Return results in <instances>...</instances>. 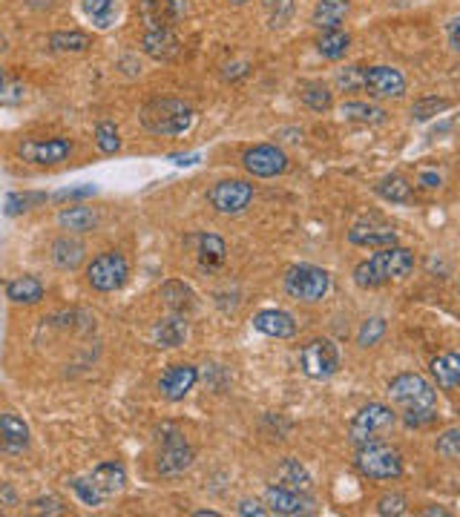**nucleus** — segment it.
<instances>
[{
	"label": "nucleus",
	"instance_id": "nucleus-25",
	"mask_svg": "<svg viewBox=\"0 0 460 517\" xmlns=\"http://www.w3.org/2000/svg\"><path fill=\"white\" fill-rule=\"evenodd\" d=\"M84 254H86V247L78 242V238H58V242L52 245V262L61 271H76L84 262Z\"/></svg>",
	"mask_w": 460,
	"mask_h": 517
},
{
	"label": "nucleus",
	"instance_id": "nucleus-34",
	"mask_svg": "<svg viewBox=\"0 0 460 517\" xmlns=\"http://www.w3.org/2000/svg\"><path fill=\"white\" fill-rule=\"evenodd\" d=\"M161 296H165L167 308L173 313H184L193 305V294L184 282H165V287H161Z\"/></svg>",
	"mask_w": 460,
	"mask_h": 517
},
{
	"label": "nucleus",
	"instance_id": "nucleus-22",
	"mask_svg": "<svg viewBox=\"0 0 460 517\" xmlns=\"http://www.w3.org/2000/svg\"><path fill=\"white\" fill-rule=\"evenodd\" d=\"M153 339H156V345H161V348H179L184 339H188V322H184L182 313L161 319L153 327Z\"/></svg>",
	"mask_w": 460,
	"mask_h": 517
},
{
	"label": "nucleus",
	"instance_id": "nucleus-39",
	"mask_svg": "<svg viewBox=\"0 0 460 517\" xmlns=\"http://www.w3.org/2000/svg\"><path fill=\"white\" fill-rule=\"evenodd\" d=\"M303 101H305V107L317 109V112L331 109V93L322 84H308L303 90Z\"/></svg>",
	"mask_w": 460,
	"mask_h": 517
},
{
	"label": "nucleus",
	"instance_id": "nucleus-48",
	"mask_svg": "<svg viewBox=\"0 0 460 517\" xmlns=\"http://www.w3.org/2000/svg\"><path fill=\"white\" fill-rule=\"evenodd\" d=\"M449 46L455 49V53H460V18H455L449 23Z\"/></svg>",
	"mask_w": 460,
	"mask_h": 517
},
{
	"label": "nucleus",
	"instance_id": "nucleus-54",
	"mask_svg": "<svg viewBox=\"0 0 460 517\" xmlns=\"http://www.w3.org/2000/svg\"><path fill=\"white\" fill-rule=\"evenodd\" d=\"M0 514H4V509H0Z\"/></svg>",
	"mask_w": 460,
	"mask_h": 517
},
{
	"label": "nucleus",
	"instance_id": "nucleus-33",
	"mask_svg": "<svg viewBox=\"0 0 460 517\" xmlns=\"http://www.w3.org/2000/svg\"><path fill=\"white\" fill-rule=\"evenodd\" d=\"M340 116L348 121H359V124H383L385 112L380 107L363 104V101H348V104L340 107Z\"/></svg>",
	"mask_w": 460,
	"mask_h": 517
},
{
	"label": "nucleus",
	"instance_id": "nucleus-27",
	"mask_svg": "<svg viewBox=\"0 0 460 517\" xmlns=\"http://www.w3.org/2000/svg\"><path fill=\"white\" fill-rule=\"evenodd\" d=\"M58 224L64 227V230H72V233H86V230H93V227L98 224V216H95V210L78 205V207L61 210L58 213Z\"/></svg>",
	"mask_w": 460,
	"mask_h": 517
},
{
	"label": "nucleus",
	"instance_id": "nucleus-10",
	"mask_svg": "<svg viewBox=\"0 0 460 517\" xmlns=\"http://www.w3.org/2000/svg\"><path fill=\"white\" fill-rule=\"evenodd\" d=\"M242 164L247 173L256 175V179H273V175H282L288 170V156L273 144H259V147L247 149L242 156Z\"/></svg>",
	"mask_w": 460,
	"mask_h": 517
},
{
	"label": "nucleus",
	"instance_id": "nucleus-36",
	"mask_svg": "<svg viewBox=\"0 0 460 517\" xmlns=\"http://www.w3.org/2000/svg\"><path fill=\"white\" fill-rule=\"evenodd\" d=\"M443 109H449V101L446 98H420L412 104V118L415 121H429Z\"/></svg>",
	"mask_w": 460,
	"mask_h": 517
},
{
	"label": "nucleus",
	"instance_id": "nucleus-16",
	"mask_svg": "<svg viewBox=\"0 0 460 517\" xmlns=\"http://www.w3.org/2000/svg\"><path fill=\"white\" fill-rule=\"evenodd\" d=\"M198 380V371L193 368V365L188 362H182V365H170V368L165 371V376H161V383H158V391H161V397L165 400H184L190 394V388L196 385Z\"/></svg>",
	"mask_w": 460,
	"mask_h": 517
},
{
	"label": "nucleus",
	"instance_id": "nucleus-13",
	"mask_svg": "<svg viewBox=\"0 0 460 517\" xmlns=\"http://www.w3.org/2000/svg\"><path fill=\"white\" fill-rule=\"evenodd\" d=\"M188 12V0H139V15L147 29H170Z\"/></svg>",
	"mask_w": 460,
	"mask_h": 517
},
{
	"label": "nucleus",
	"instance_id": "nucleus-53",
	"mask_svg": "<svg viewBox=\"0 0 460 517\" xmlns=\"http://www.w3.org/2000/svg\"><path fill=\"white\" fill-rule=\"evenodd\" d=\"M230 4H236V6H242V4H247V0H230Z\"/></svg>",
	"mask_w": 460,
	"mask_h": 517
},
{
	"label": "nucleus",
	"instance_id": "nucleus-8",
	"mask_svg": "<svg viewBox=\"0 0 460 517\" xmlns=\"http://www.w3.org/2000/svg\"><path fill=\"white\" fill-rule=\"evenodd\" d=\"M127 276H130L127 259H124L118 250H107V254L95 256L90 262V268H86V282L101 294L118 291V287L127 282Z\"/></svg>",
	"mask_w": 460,
	"mask_h": 517
},
{
	"label": "nucleus",
	"instance_id": "nucleus-7",
	"mask_svg": "<svg viewBox=\"0 0 460 517\" xmlns=\"http://www.w3.org/2000/svg\"><path fill=\"white\" fill-rule=\"evenodd\" d=\"M158 437H161V451H158V460H156V472L167 474V477L188 472L190 463H193V448L188 446V440L182 437L179 428L165 425L158 432Z\"/></svg>",
	"mask_w": 460,
	"mask_h": 517
},
{
	"label": "nucleus",
	"instance_id": "nucleus-45",
	"mask_svg": "<svg viewBox=\"0 0 460 517\" xmlns=\"http://www.w3.org/2000/svg\"><path fill=\"white\" fill-rule=\"evenodd\" d=\"M32 512H46V514H64L67 509H64V503L61 500H55V497H46V500H35L32 503Z\"/></svg>",
	"mask_w": 460,
	"mask_h": 517
},
{
	"label": "nucleus",
	"instance_id": "nucleus-46",
	"mask_svg": "<svg viewBox=\"0 0 460 517\" xmlns=\"http://www.w3.org/2000/svg\"><path fill=\"white\" fill-rule=\"evenodd\" d=\"M93 193H95V187L86 184V187H76V190H61L55 198L58 201H67V198H84V196H93Z\"/></svg>",
	"mask_w": 460,
	"mask_h": 517
},
{
	"label": "nucleus",
	"instance_id": "nucleus-30",
	"mask_svg": "<svg viewBox=\"0 0 460 517\" xmlns=\"http://www.w3.org/2000/svg\"><path fill=\"white\" fill-rule=\"evenodd\" d=\"M225 254H228V247L219 236L207 233V236L198 238V262H202V268H207V271L219 268V264L225 262Z\"/></svg>",
	"mask_w": 460,
	"mask_h": 517
},
{
	"label": "nucleus",
	"instance_id": "nucleus-17",
	"mask_svg": "<svg viewBox=\"0 0 460 517\" xmlns=\"http://www.w3.org/2000/svg\"><path fill=\"white\" fill-rule=\"evenodd\" d=\"M254 327H256L259 334L273 336V339H291L296 334V322H294L291 313L277 311V308L259 311L256 317H254Z\"/></svg>",
	"mask_w": 460,
	"mask_h": 517
},
{
	"label": "nucleus",
	"instance_id": "nucleus-24",
	"mask_svg": "<svg viewBox=\"0 0 460 517\" xmlns=\"http://www.w3.org/2000/svg\"><path fill=\"white\" fill-rule=\"evenodd\" d=\"M348 9H351L348 0H317L314 23L319 29H340V23L345 20Z\"/></svg>",
	"mask_w": 460,
	"mask_h": 517
},
{
	"label": "nucleus",
	"instance_id": "nucleus-41",
	"mask_svg": "<svg viewBox=\"0 0 460 517\" xmlns=\"http://www.w3.org/2000/svg\"><path fill=\"white\" fill-rule=\"evenodd\" d=\"M438 454L446 460H457L460 457V428H449L443 432V437H438Z\"/></svg>",
	"mask_w": 460,
	"mask_h": 517
},
{
	"label": "nucleus",
	"instance_id": "nucleus-1",
	"mask_svg": "<svg viewBox=\"0 0 460 517\" xmlns=\"http://www.w3.org/2000/svg\"><path fill=\"white\" fill-rule=\"evenodd\" d=\"M391 402L403 408V423L420 428L438 417V391L420 374H400L389 385Z\"/></svg>",
	"mask_w": 460,
	"mask_h": 517
},
{
	"label": "nucleus",
	"instance_id": "nucleus-21",
	"mask_svg": "<svg viewBox=\"0 0 460 517\" xmlns=\"http://www.w3.org/2000/svg\"><path fill=\"white\" fill-rule=\"evenodd\" d=\"M124 483H127V472H124L121 463H101V465H95L93 486L101 491V497L118 495V491L124 489Z\"/></svg>",
	"mask_w": 460,
	"mask_h": 517
},
{
	"label": "nucleus",
	"instance_id": "nucleus-49",
	"mask_svg": "<svg viewBox=\"0 0 460 517\" xmlns=\"http://www.w3.org/2000/svg\"><path fill=\"white\" fill-rule=\"evenodd\" d=\"M423 184H426V187H438L440 184V175L438 173H423Z\"/></svg>",
	"mask_w": 460,
	"mask_h": 517
},
{
	"label": "nucleus",
	"instance_id": "nucleus-15",
	"mask_svg": "<svg viewBox=\"0 0 460 517\" xmlns=\"http://www.w3.org/2000/svg\"><path fill=\"white\" fill-rule=\"evenodd\" d=\"M265 503L270 506L273 514L296 517V514H311L314 512V500L305 497V491L285 489V486H270L265 491Z\"/></svg>",
	"mask_w": 460,
	"mask_h": 517
},
{
	"label": "nucleus",
	"instance_id": "nucleus-35",
	"mask_svg": "<svg viewBox=\"0 0 460 517\" xmlns=\"http://www.w3.org/2000/svg\"><path fill=\"white\" fill-rule=\"evenodd\" d=\"M49 46H52L55 53H84V49L90 46V37L84 32H55L49 37Z\"/></svg>",
	"mask_w": 460,
	"mask_h": 517
},
{
	"label": "nucleus",
	"instance_id": "nucleus-4",
	"mask_svg": "<svg viewBox=\"0 0 460 517\" xmlns=\"http://www.w3.org/2000/svg\"><path fill=\"white\" fill-rule=\"evenodd\" d=\"M357 469L368 481H397L403 474V457L400 451L389 443H368L357 451Z\"/></svg>",
	"mask_w": 460,
	"mask_h": 517
},
{
	"label": "nucleus",
	"instance_id": "nucleus-43",
	"mask_svg": "<svg viewBox=\"0 0 460 517\" xmlns=\"http://www.w3.org/2000/svg\"><path fill=\"white\" fill-rule=\"evenodd\" d=\"M72 489H76V495L86 503V506H101V491H98L93 483H86V481H72Z\"/></svg>",
	"mask_w": 460,
	"mask_h": 517
},
{
	"label": "nucleus",
	"instance_id": "nucleus-32",
	"mask_svg": "<svg viewBox=\"0 0 460 517\" xmlns=\"http://www.w3.org/2000/svg\"><path fill=\"white\" fill-rule=\"evenodd\" d=\"M81 6H84V15L90 18L98 29H107V27H113V20H116V0H81Z\"/></svg>",
	"mask_w": 460,
	"mask_h": 517
},
{
	"label": "nucleus",
	"instance_id": "nucleus-23",
	"mask_svg": "<svg viewBox=\"0 0 460 517\" xmlns=\"http://www.w3.org/2000/svg\"><path fill=\"white\" fill-rule=\"evenodd\" d=\"M432 376L440 388H460V354H440L432 359Z\"/></svg>",
	"mask_w": 460,
	"mask_h": 517
},
{
	"label": "nucleus",
	"instance_id": "nucleus-51",
	"mask_svg": "<svg viewBox=\"0 0 460 517\" xmlns=\"http://www.w3.org/2000/svg\"><path fill=\"white\" fill-rule=\"evenodd\" d=\"M4 49H6V37L0 35V53H4Z\"/></svg>",
	"mask_w": 460,
	"mask_h": 517
},
{
	"label": "nucleus",
	"instance_id": "nucleus-29",
	"mask_svg": "<svg viewBox=\"0 0 460 517\" xmlns=\"http://www.w3.org/2000/svg\"><path fill=\"white\" fill-rule=\"evenodd\" d=\"M277 477H279V486H285V489H296V491L311 489V474L300 460H285L279 465Z\"/></svg>",
	"mask_w": 460,
	"mask_h": 517
},
{
	"label": "nucleus",
	"instance_id": "nucleus-2",
	"mask_svg": "<svg viewBox=\"0 0 460 517\" xmlns=\"http://www.w3.org/2000/svg\"><path fill=\"white\" fill-rule=\"evenodd\" d=\"M412 271H415L412 250L391 245V247H380L371 259L359 262L354 268V282L359 287H380L391 279H403Z\"/></svg>",
	"mask_w": 460,
	"mask_h": 517
},
{
	"label": "nucleus",
	"instance_id": "nucleus-55",
	"mask_svg": "<svg viewBox=\"0 0 460 517\" xmlns=\"http://www.w3.org/2000/svg\"><path fill=\"white\" fill-rule=\"evenodd\" d=\"M457 414H460V411H457Z\"/></svg>",
	"mask_w": 460,
	"mask_h": 517
},
{
	"label": "nucleus",
	"instance_id": "nucleus-38",
	"mask_svg": "<svg viewBox=\"0 0 460 517\" xmlns=\"http://www.w3.org/2000/svg\"><path fill=\"white\" fill-rule=\"evenodd\" d=\"M385 334V322L380 317H371L363 322V327H359V334H357V345L359 348H371V345H377L380 339Z\"/></svg>",
	"mask_w": 460,
	"mask_h": 517
},
{
	"label": "nucleus",
	"instance_id": "nucleus-44",
	"mask_svg": "<svg viewBox=\"0 0 460 517\" xmlns=\"http://www.w3.org/2000/svg\"><path fill=\"white\" fill-rule=\"evenodd\" d=\"M340 86H345V90H357V86H363V69L359 67H348L345 72H340Z\"/></svg>",
	"mask_w": 460,
	"mask_h": 517
},
{
	"label": "nucleus",
	"instance_id": "nucleus-26",
	"mask_svg": "<svg viewBox=\"0 0 460 517\" xmlns=\"http://www.w3.org/2000/svg\"><path fill=\"white\" fill-rule=\"evenodd\" d=\"M351 46V35L343 32V29H322L319 41H317V53L328 61H337L348 53Z\"/></svg>",
	"mask_w": 460,
	"mask_h": 517
},
{
	"label": "nucleus",
	"instance_id": "nucleus-37",
	"mask_svg": "<svg viewBox=\"0 0 460 517\" xmlns=\"http://www.w3.org/2000/svg\"><path fill=\"white\" fill-rule=\"evenodd\" d=\"M95 141H98V149L101 153H116V149L121 147V138H118V130H116V124L113 121H101L98 124V130H95Z\"/></svg>",
	"mask_w": 460,
	"mask_h": 517
},
{
	"label": "nucleus",
	"instance_id": "nucleus-12",
	"mask_svg": "<svg viewBox=\"0 0 460 517\" xmlns=\"http://www.w3.org/2000/svg\"><path fill=\"white\" fill-rule=\"evenodd\" d=\"M69 153L72 144L67 138H29L18 147V156L29 164H61Z\"/></svg>",
	"mask_w": 460,
	"mask_h": 517
},
{
	"label": "nucleus",
	"instance_id": "nucleus-9",
	"mask_svg": "<svg viewBox=\"0 0 460 517\" xmlns=\"http://www.w3.org/2000/svg\"><path fill=\"white\" fill-rule=\"evenodd\" d=\"M300 362L305 376H311V380H328L340 368V351L331 339H314V343L303 348Z\"/></svg>",
	"mask_w": 460,
	"mask_h": 517
},
{
	"label": "nucleus",
	"instance_id": "nucleus-40",
	"mask_svg": "<svg viewBox=\"0 0 460 517\" xmlns=\"http://www.w3.org/2000/svg\"><path fill=\"white\" fill-rule=\"evenodd\" d=\"M46 196L44 193H15L6 198V213L9 216H18V213L32 210V205H44Z\"/></svg>",
	"mask_w": 460,
	"mask_h": 517
},
{
	"label": "nucleus",
	"instance_id": "nucleus-5",
	"mask_svg": "<svg viewBox=\"0 0 460 517\" xmlns=\"http://www.w3.org/2000/svg\"><path fill=\"white\" fill-rule=\"evenodd\" d=\"M397 423V414L383 406V402H368L366 408L357 411V417L351 420V428H348V437H351V443L359 448V446H368V443H377V440L394 428Z\"/></svg>",
	"mask_w": 460,
	"mask_h": 517
},
{
	"label": "nucleus",
	"instance_id": "nucleus-42",
	"mask_svg": "<svg viewBox=\"0 0 460 517\" xmlns=\"http://www.w3.org/2000/svg\"><path fill=\"white\" fill-rule=\"evenodd\" d=\"M377 512H380L383 517H400V514L408 512V509H406V497H403V495H383V497L377 500Z\"/></svg>",
	"mask_w": 460,
	"mask_h": 517
},
{
	"label": "nucleus",
	"instance_id": "nucleus-52",
	"mask_svg": "<svg viewBox=\"0 0 460 517\" xmlns=\"http://www.w3.org/2000/svg\"><path fill=\"white\" fill-rule=\"evenodd\" d=\"M0 95H4V69H0Z\"/></svg>",
	"mask_w": 460,
	"mask_h": 517
},
{
	"label": "nucleus",
	"instance_id": "nucleus-18",
	"mask_svg": "<svg viewBox=\"0 0 460 517\" xmlns=\"http://www.w3.org/2000/svg\"><path fill=\"white\" fill-rule=\"evenodd\" d=\"M179 37L173 35V29H147L141 37V49L156 61H170L179 55Z\"/></svg>",
	"mask_w": 460,
	"mask_h": 517
},
{
	"label": "nucleus",
	"instance_id": "nucleus-50",
	"mask_svg": "<svg viewBox=\"0 0 460 517\" xmlns=\"http://www.w3.org/2000/svg\"><path fill=\"white\" fill-rule=\"evenodd\" d=\"M173 161H176V164H196L198 156H196V153H193V156H173Z\"/></svg>",
	"mask_w": 460,
	"mask_h": 517
},
{
	"label": "nucleus",
	"instance_id": "nucleus-14",
	"mask_svg": "<svg viewBox=\"0 0 460 517\" xmlns=\"http://www.w3.org/2000/svg\"><path fill=\"white\" fill-rule=\"evenodd\" d=\"M363 90L375 98H400L406 93V78L394 67H368L363 69Z\"/></svg>",
	"mask_w": 460,
	"mask_h": 517
},
{
	"label": "nucleus",
	"instance_id": "nucleus-20",
	"mask_svg": "<svg viewBox=\"0 0 460 517\" xmlns=\"http://www.w3.org/2000/svg\"><path fill=\"white\" fill-rule=\"evenodd\" d=\"M348 242L357 245V247H391L397 245V233L391 227H366V224H357L348 230Z\"/></svg>",
	"mask_w": 460,
	"mask_h": 517
},
{
	"label": "nucleus",
	"instance_id": "nucleus-28",
	"mask_svg": "<svg viewBox=\"0 0 460 517\" xmlns=\"http://www.w3.org/2000/svg\"><path fill=\"white\" fill-rule=\"evenodd\" d=\"M6 296L12 302H20V305H35V302L44 299V285L35 276H20V279L9 282Z\"/></svg>",
	"mask_w": 460,
	"mask_h": 517
},
{
	"label": "nucleus",
	"instance_id": "nucleus-11",
	"mask_svg": "<svg viewBox=\"0 0 460 517\" xmlns=\"http://www.w3.org/2000/svg\"><path fill=\"white\" fill-rule=\"evenodd\" d=\"M210 205H214L219 213H242L254 198V184L239 182V179H230V182H219L214 190L207 193Z\"/></svg>",
	"mask_w": 460,
	"mask_h": 517
},
{
	"label": "nucleus",
	"instance_id": "nucleus-19",
	"mask_svg": "<svg viewBox=\"0 0 460 517\" xmlns=\"http://www.w3.org/2000/svg\"><path fill=\"white\" fill-rule=\"evenodd\" d=\"M29 443V428L15 414H0V451H23Z\"/></svg>",
	"mask_w": 460,
	"mask_h": 517
},
{
	"label": "nucleus",
	"instance_id": "nucleus-31",
	"mask_svg": "<svg viewBox=\"0 0 460 517\" xmlns=\"http://www.w3.org/2000/svg\"><path fill=\"white\" fill-rule=\"evenodd\" d=\"M377 193L385 201H391V205H408V201H412V184H408L403 175H385L377 184Z\"/></svg>",
	"mask_w": 460,
	"mask_h": 517
},
{
	"label": "nucleus",
	"instance_id": "nucleus-47",
	"mask_svg": "<svg viewBox=\"0 0 460 517\" xmlns=\"http://www.w3.org/2000/svg\"><path fill=\"white\" fill-rule=\"evenodd\" d=\"M239 514H254V517H265L268 514V509H262V506H259V503L256 500H245V503H239Z\"/></svg>",
	"mask_w": 460,
	"mask_h": 517
},
{
	"label": "nucleus",
	"instance_id": "nucleus-3",
	"mask_svg": "<svg viewBox=\"0 0 460 517\" xmlns=\"http://www.w3.org/2000/svg\"><path fill=\"white\" fill-rule=\"evenodd\" d=\"M139 121L153 135H184L193 127L196 112L179 98H153L150 104H144Z\"/></svg>",
	"mask_w": 460,
	"mask_h": 517
},
{
	"label": "nucleus",
	"instance_id": "nucleus-6",
	"mask_svg": "<svg viewBox=\"0 0 460 517\" xmlns=\"http://www.w3.org/2000/svg\"><path fill=\"white\" fill-rule=\"evenodd\" d=\"M328 287H331V276L322 268H314V264H294L285 273V291L300 302H319L328 294Z\"/></svg>",
	"mask_w": 460,
	"mask_h": 517
}]
</instances>
